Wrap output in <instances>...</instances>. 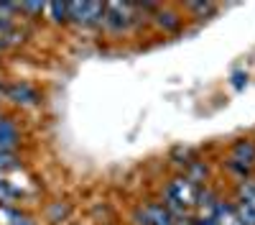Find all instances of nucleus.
Instances as JSON below:
<instances>
[{
    "label": "nucleus",
    "instance_id": "ddd939ff",
    "mask_svg": "<svg viewBox=\"0 0 255 225\" xmlns=\"http://www.w3.org/2000/svg\"><path fill=\"white\" fill-rule=\"evenodd\" d=\"M18 10L20 13H28V15H41V13H44L46 10V3H18Z\"/></svg>",
    "mask_w": 255,
    "mask_h": 225
},
{
    "label": "nucleus",
    "instance_id": "20e7f679",
    "mask_svg": "<svg viewBox=\"0 0 255 225\" xmlns=\"http://www.w3.org/2000/svg\"><path fill=\"white\" fill-rule=\"evenodd\" d=\"M5 97L18 108H33V105L41 102L38 90L33 85H28V82H13V85H8L5 87Z\"/></svg>",
    "mask_w": 255,
    "mask_h": 225
},
{
    "label": "nucleus",
    "instance_id": "f257e3e1",
    "mask_svg": "<svg viewBox=\"0 0 255 225\" xmlns=\"http://www.w3.org/2000/svg\"><path fill=\"white\" fill-rule=\"evenodd\" d=\"M140 20V10L135 3H105V18H102V28L120 36L125 31H130V26H135Z\"/></svg>",
    "mask_w": 255,
    "mask_h": 225
},
{
    "label": "nucleus",
    "instance_id": "0eeeda50",
    "mask_svg": "<svg viewBox=\"0 0 255 225\" xmlns=\"http://www.w3.org/2000/svg\"><path fill=\"white\" fill-rule=\"evenodd\" d=\"M151 18H153V23H156L163 33H174V31H179V28H181V15H179L176 10L163 8V5H161Z\"/></svg>",
    "mask_w": 255,
    "mask_h": 225
},
{
    "label": "nucleus",
    "instance_id": "1a4fd4ad",
    "mask_svg": "<svg viewBox=\"0 0 255 225\" xmlns=\"http://www.w3.org/2000/svg\"><path fill=\"white\" fill-rule=\"evenodd\" d=\"M184 177H186L189 182H194L197 187H202V182L209 177V169H207V164H204V161L197 159V161H191L189 167L184 169Z\"/></svg>",
    "mask_w": 255,
    "mask_h": 225
},
{
    "label": "nucleus",
    "instance_id": "4468645a",
    "mask_svg": "<svg viewBox=\"0 0 255 225\" xmlns=\"http://www.w3.org/2000/svg\"><path fill=\"white\" fill-rule=\"evenodd\" d=\"M5 169H18V156L0 151V172H5Z\"/></svg>",
    "mask_w": 255,
    "mask_h": 225
},
{
    "label": "nucleus",
    "instance_id": "6e6552de",
    "mask_svg": "<svg viewBox=\"0 0 255 225\" xmlns=\"http://www.w3.org/2000/svg\"><path fill=\"white\" fill-rule=\"evenodd\" d=\"M235 202H245L250 208H255V177L238 182L235 187Z\"/></svg>",
    "mask_w": 255,
    "mask_h": 225
},
{
    "label": "nucleus",
    "instance_id": "f8f14e48",
    "mask_svg": "<svg viewBox=\"0 0 255 225\" xmlns=\"http://www.w3.org/2000/svg\"><path fill=\"white\" fill-rule=\"evenodd\" d=\"M184 8L191 10V13H197V15H209V13H215V10H217L215 3H186Z\"/></svg>",
    "mask_w": 255,
    "mask_h": 225
},
{
    "label": "nucleus",
    "instance_id": "7ed1b4c3",
    "mask_svg": "<svg viewBox=\"0 0 255 225\" xmlns=\"http://www.w3.org/2000/svg\"><path fill=\"white\" fill-rule=\"evenodd\" d=\"M135 225H174V215L166 210L163 202H143L133 213Z\"/></svg>",
    "mask_w": 255,
    "mask_h": 225
},
{
    "label": "nucleus",
    "instance_id": "423d86ee",
    "mask_svg": "<svg viewBox=\"0 0 255 225\" xmlns=\"http://www.w3.org/2000/svg\"><path fill=\"white\" fill-rule=\"evenodd\" d=\"M230 159L245 164V167H255V141L253 138H238L230 146Z\"/></svg>",
    "mask_w": 255,
    "mask_h": 225
},
{
    "label": "nucleus",
    "instance_id": "f03ea898",
    "mask_svg": "<svg viewBox=\"0 0 255 225\" xmlns=\"http://www.w3.org/2000/svg\"><path fill=\"white\" fill-rule=\"evenodd\" d=\"M105 18V3H69V23L79 28H97Z\"/></svg>",
    "mask_w": 255,
    "mask_h": 225
},
{
    "label": "nucleus",
    "instance_id": "a211bd4d",
    "mask_svg": "<svg viewBox=\"0 0 255 225\" xmlns=\"http://www.w3.org/2000/svg\"><path fill=\"white\" fill-rule=\"evenodd\" d=\"M174 225H197V218L194 215H186V218H179Z\"/></svg>",
    "mask_w": 255,
    "mask_h": 225
},
{
    "label": "nucleus",
    "instance_id": "dca6fc26",
    "mask_svg": "<svg viewBox=\"0 0 255 225\" xmlns=\"http://www.w3.org/2000/svg\"><path fill=\"white\" fill-rule=\"evenodd\" d=\"M245 82H248V74L245 72H235V74H232V87H235V90H243Z\"/></svg>",
    "mask_w": 255,
    "mask_h": 225
},
{
    "label": "nucleus",
    "instance_id": "39448f33",
    "mask_svg": "<svg viewBox=\"0 0 255 225\" xmlns=\"http://www.w3.org/2000/svg\"><path fill=\"white\" fill-rule=\"evenodd\" d=\"M20 146V128L10 115L0 113V151L15 154V149Z\"/></svg>",
    "mask_w": 255,
    "mask_h": 225
},
{
    "label": "nucleus",
    "instance_id": "9d476101",
    "mask_svg": "<svg viewBox=\"0 0 255 225\" xmlns=\"http://www.w3.org/2000/svg\"><path fill=\"white\" fill-rule=\"evenodd\" d=\"M46 10H49V18L54 20L56 26L69 23V3H49Z\"/></svg>",
    "mask_w": 255,
    "mask_h": 225
},
{
    "label": "nucleus",
    "instance_id": "9b49d317",
    "mask_svg": "<svg viewBox=\"0 0 255 225\" xmlns=\"http://www.w3.org/2000/svg\"><path fill=\"white\" fill-rule=\"evenodd\" d=\"M225 169H227L230 174H235V177H238V182H243V179H250V177H253V167H245V164H240V161H232L230 156L225 159Z\"/></svg>",
    "mask_w": 255,
    "mask_h": 225
},
{
    "label": "nucleus",
    "instance_id": "2eb2a0df",
    "mask_svg": "<svg viewBox=\"0 0 255 225\" xmlns=\"http://www.w3.org/2000/svg\"><path fill=\"white\" fill-rule=\"evenodd\" d=\"M67 215H69V205H61V202H56L54 208L49 210V218H51L54 223H61Z\"/></svg>",
    "mask_w": 255,
    "mask_h": 225
},
{
    "label": "nucleus",
    "instance_id": "f3484780",
    "mask_svg": "<svg viewBox=\"0 0 255 225\" xmlns=\"http://www.w3.org/2000/svg\"><path fill=\"white\" fill-rule=\"evenodd\" d=\"M194 218H197V225H220L215 220V213H212V215H194Z\"/></svg>",
    "mask_w": 255,
    "mask_h": 225
}]
</instances>
